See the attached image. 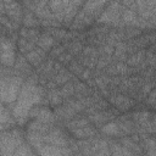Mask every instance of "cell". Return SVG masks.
I'll return each mask as SVG.
<instances>
[{"mask_svg":"<svg viewBox=\"0 0 156 156\" xmlns=\"http://www.w3.org/2000/svg\"><path fill=\"white\" fill-rule=\"evenodd\" d=\"M39 100H40V95H39L38 88L30 84H26L20 94V100L15 107V116L16 117L26 116L30 106Z\"/></svg>","mask_w":156,"mask_h":156,"instance_id":"obj_1","label":"cell"},{"mask_svg":"<svg viewBox=\"0 0 156 156\" xmlns=\"http://www.w3.org/2000/svg\"><path fill=\"white\" fill-rule=\"evenodd\" d=\"M52 43H54V39H52L51 37H49V35L44 34V35H41V37H40L39 41H38V45H39L43 50H48V49L52 45Z\"/></svg>","mask_w":156,"mask_h":156,"instance_id":"obj_8","label":"cell"},{"mask_svg":"<svg viewBox=\"0 0 156 156\" xmlns=\"http://www.w3.org/2000/svg\"><path fill=\"white\" fill-rule=\"evenodd\" d=\"M122 156H136L135 154H133L130 150L128 149H122Z\"/></svg>","mask_w":156,"mask_h":156,"instance_id":"obj_12","label":"cell"},{"mask_svg":"<svg viewBox=\"0 0 156 156\" xmlns=\"http://www.w3.org/2000/svg\"><path fill=\"white\" fill-rule=\"evenodd\" d=\"M13 156H34V155L32 154V151L27 145H21L20 147L16 149V152Z\"/></svg>","mask_w":156,"mask_h":156,"instance_id":"obj_9","label":"cell"},{"mask_svg":"<svg viewBox=\"0 0 156 156\" xmlns=\"http://www.w3.org/2000/svg\"><path fill=\"white\" fill-rule=\"evenodd\" d=\"M41 56H43V51L40 50H34V51H29L27 54V60L30 61L33 65H38L41 60Z\"/></svg>","mask_w":156,"mask_h":156,"instance_id":"obj_6","label":"cell"},{"mask_svg":"<svg viewBox=\"0 0 156 156\" xmlns=\"http://www.w3.org/2000/svg\"><path fill=\"white\" fill-rule=\"evenodd\" d=\"M72 91H73L72 85H66V87L63 88V90H62V93H63L65 95H69V94H72Z\"/></svg>","mask_w":156,"mask_h":156,"instance_id":"obj_11","label":"cell"},{"mask_svg":"<svg viewBox=\"0 0 156 156\" xmlns=\"http://www.w3.org/2000/svg\"><path fill=\"white\" fill-rule=\"evenodd\" d=\"M37 118H38V121H40V122H43V123H45V122H51L52 119H54V117H52V115H51V112H49L48 110H45V108H43V110H39L38 112H37Z\"/></svg>","mask_w":156,"mask_h":156,"instance_id":"obj_7","label":"cell"},{"mask_svg":"<svg viewBox=\"0 0 156 156\" xmlns=\"http://www.w3.org/2000/svg\"><path fill=\"white\" fill-rule=\"evenodd\" d=\"M0 144H1V135H0Z\"/></svg>","mask_w":156,"mask_h":156,"instance_id":"obj_14","label":"cell"},{"mask_svg":"<svg viewBox=\"0 0 156 156\" xmlns=\"http://www.w3.org/2000/svg\"><path fill=\"white\" fill-rule=\"evenodd\" d=\"M74 135H77L78 138H85V136H91L95 134V129H93L91 127H82V128H78L76 130H73Z\"/></svg>","mask_w":156,"mask_h":156,"instance_id":"obj_5","label":"cell"},{"mask_svg":"<svg viewBox=\"0 0 156 156\" xmlns=\"http://www.w3.org/2000/svg\"><path fill=\"white\" fill-rule=\"evenodd\" d=\"M38 152L40 156H63V149L55 145H38Z\"/></svg>","mask_w":156,"mask_h":156,"instance_id":"obj_3","label":"cell"},{"mask_svg":"<svg viewBox=\"0 0 156 156\" xmlns=\"http://www.w3.org/2000/svg\"><path fill=\"white\" fill-rule=\"evenodd\" d=\"M4 7H5L4 6V2H0V12H4V10H5Z\"/></svg>","mask_w":156,"mask_h":156,"instance_id":"obj_13","label":"cell"},{"mask_svg":"<svg viewBox=\"0 0 156 156\" xmlns=\"http://www.w3.org/2000/svg\"><path fill=\"white\" fill-rule=\"evenodd\" d=\"M102 133L107 134V135H119L122 134L121 132V127L117 124V123H107L105 127H102Z\"/></svg>","mask_w":156,"mask_h":156,"instance_id":"obj_4","label":"cell"},{"mask_svg":"<svg viewBox=\"0 0 156 156\" xmlns=\"http://www.w3.org/2000/svg\"><path fill=\"white\" fill-rule=\"evenodd\" d=\"M21 79L13 77L11 79L0 80V98L5 102H12L16 100V96L20 90Z\"/></svg>","mask_w":156,"mask_h":156,"instance_id":"obj_2","label":"cell"},{"mask_svg":"<svg viewBox=\"0 0 156 156\" xmlns=\"http://www.w3.org/2000/svg\"><path fill=\"white\" fill-rule=\"evenodd\" d=\"M24 23H26L27 26H35V24H38V21H37L30 13H27V15L24 16Z\"/></svg>","mask_w":156,"mask_h":156,"instance_id":"obj_10","label":"cell"}]
</instances>
